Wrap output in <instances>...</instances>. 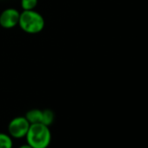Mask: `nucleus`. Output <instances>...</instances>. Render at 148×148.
I'll list each match as a JSON object with an SVG mask.
<instances>
[{
	"instance_id": "8",
	"label": "nucleus",
	"mask_w": 148,
	"mask_h": 148,
	"mask_svg": "<svg viewBox=\"0 0 148 148\" xmlns=\"http://www.w3.org/2000/svg\"><path fill=\"white\" fill-rule=\"evenodd\" d=\"M38 5V0H21V6L24 11L34 10Z\"/></svg>"
},
{
	"instance_id": "4",
	"label": "nucleus",
	"mask_w": 148,
	"mask_h": 148,
	"mask_svg": "<svg viewBox=\"0 0 148 148\" xmlns=\"http://www.w3.org/2000/svg\"><path fill=\"white\" fill-rule=\"evenodd\" d=\"M20 13L13 8H8L0 14V25L5 29H11L18 25Z\"/></svg>"
},
{
	"instance_id": "5",
	"label": "nucleus",
	"mask_w": 148,
	"mask_h": 148,
	"mask_svg": "<svg viewBox=\"0 0 148 148\" xmlns=\"http://www.w3.org/2000/svg\"><path fill=\"white\" fill-rule=\"evenodd\" d=\"M42 114L43 111L39 109H32L28 111L25 114V118L28 120V122L32 124H37V123H41L42 121Z\"/></svg>"
},
{
	"instance_id": "1",
	"label": "nucleus",
	"mask_w": 148,
	"mask_h": 148,
	"mask_svg": "<svg viewBox=\"0 0 148 148\" xmlns=\"http://www.w3.org/2000/svg\"><path fill=\"white\" fill-rule=\"evenodd\" d=\"M25 138L32 148H47L51 141V132L49 126L42 123L32 124Z\"/></svg>"
},
{
	"instance_id": "9",
	"label": "nucleus",
	"mask_w": 148,
	"mask_h": 148,
	"mask_svg": "<svg viewBox=\"0 0 148 148\" xmlns=\"http://www.w3.org/2000/svg\"><path fill=\"white\" fill-rule=\"evenodd\" d=\"M18 148H32L31 145H29L27 143L26 144H25V145H20L19 147H18Z\"/></svg>"
},
{
	"instance_id": "6",
	"label": "nucleus",
	"mask_w": 148,
	"mask_h": 148,
	"mask_svg": "<svg viewBox=\"0 0 148 148\" xmlns=\"http://www.w3.org/2000/svg\"><path fill=\"white\" fill-rule=\"evenodd\" d=\"M13 141L12 138L4 132H0V148H12Z\"/></svg>"
},
{
	"instance_id": "7",
	"label": "nucleus",
	"mask_w": 148,
	"mask_h": 148,
	"mask_svg": "<svg viewBox=\"0 0 148 148\" xmlns=\"http://www.w3.org/2000/svg\"><path fill=\"white\" fill-rule=\"evenodd\" d=\"M53 121H54V112L50 109L43 110L41 123L47 125V126H50L53 123Z\"/></svg>"
},
{
	"instance_id": "2",
	"label": "nucleus",
	"mask_w": 148,
	"mask_h": 148,
	"mask_svg": "<svg viewBox=\"0 0 148 148\" xmlns=\"http://www.w3.org/2000/svg\"><path fill=\"white\" fill-rule=\"evenodd\" d=\"M18 25L20 28L31 34L40 32L45 27V19L41 14L34 10L24 11L20 13Z\"/></svg>"
},
{
	"instance_id": "3",
	"label": "nucleus",
	"mask_w": 148,
	"mask_h": 148,
	"mask_svg": "<svg viewBox=\"0 0 148 148\" xmlns=\"http://www.w3.org/2000/svg\"><path fill=\"white\" fill-rule=\"evenodd\" d=\"M31 124L25 117L18 116L12 119L8 125V134L15 139L25 138Z\"/></svg>"
}]
</instances>
